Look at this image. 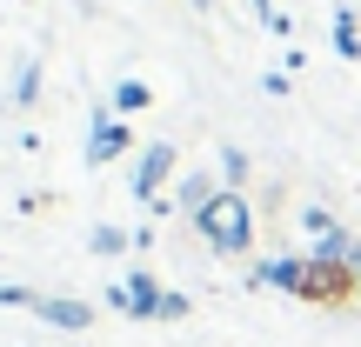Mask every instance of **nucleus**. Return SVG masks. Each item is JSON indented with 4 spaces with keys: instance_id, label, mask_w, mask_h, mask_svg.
<instances>
[{
    "instance_id": "4468645a",
    "label": "nucleus",
    "mask_w": 361,
    "mask_h": 347,
    "mask_svg": "<svg viewBox=\"0 0 361 347\" xmlns=\"http://www.w3.org/2000/svg\"><path fill=\"white\" fill-rule=\"evenodd\" d=\"M301 227H308V234H314V241H322V234H335V227H341V220H335V214H328V207H308V214H301Z\"/></svg>"
},
{
    "instance_id": "9b49d317",
    "label": "nucleus",
    "mask_w": 361,
    "mask_h": 347,
    "mask_svg": "<svg viewBox=\"0 0 361 347\" xmlns=\"http://www.w3.org/2000/svg\"><path fill=\"white\" fill-rule=\"evenodd\" d=\"M328 27H335V53H341V61H361V20H355V7H335Z\"/></svg>"
},
{
    "instance_id": "9d476101",
    "label": "nucleus",
    "mask_w": 361,
    "mask_h": 347,
    "mask_svg": "<svg viewBox=\"0 0 361 347\" xmlns=\"http://www.w3.org/2000/svg\"><path fill=\"white\" fill-rule=\"evenodd\" d=\"M87 247H94L101 260H121V254H134V234H128V227H114V220H101V227L87 234Z\"/></svg>"
},
{
    "instance_id": "ddd939ff",
    "label": "nucleus",
    "mask_w": 361,
    "mask_h": 347,
    "mask_svg": "<svg viewBox=\"0 0 361 347\" xmlns=\"http://www.w3.org/2000/svg\"><path fill=\"white\" fill-rule=\"evenodd\" d=\"M247 180V154L241 147H221V187H241Z\"/></svg>"
},
{
    "instance_id": "a211bd4d",
    "label": "nucleus",
    "mask_w": 361,
    "mask_h": 347,
    "mask_svg": "<svg viewBox=\"0 0 361 347\" xmlns=\"http://www.w3.org/2000/svg\"><path fill=\"white\" fill-rule=\"evenodd\" d=\"M355 301H361V281H355Z\"/></svg>"
},
{
    "instance_id": "2eb2a0df",
    "label": "nucleus",
    "mask_w": 361,
    "mask_h": 347,
    "mask_svg": "<svg viewBox=\"0 0 361 347\" xmlns=\"http://www.w3.org/2000/svg\"><path fill=\"white\" fill-rule=\"evenodd\" d=\"M0 308H34V287H20V281H0Z\"/></svg>"
},
{
    "instance_id": "f8f14e48",
    "label": "nucleus",
    "mask_w": 361,
    "mask_h": 347,
    "mask_svg": "<svg viewBox=\"0 0 361 347\" xmlns=\"http://www.w3.org/2000/svg\"><path fill=\"white\" fill-rule=\"evenodd\" d=\"M34 101H40V61L27 53V61L13 67V107H34Z\"/></svg>"
},
{
    "instance_id": "f03ea898",
    "label": "nucleus",
    "mask_w": 361,
    "mask_h": 347,
    "mask_svg": "<svg viewBox=\"0 0 361 347\" xmlns=\"http://www.w3.org/2000/svg\"><path fill=\"white\" fill-rule=\"evenodd\" d=\"M161 301H168V287H161L147 267H134L128 281L107 287V308H114V314H134V321H161Z\"/></svg>"
},
{
    "instance_id": "0eeeda50",
    "label": "nucleus",
    "mask_w": 361,
    "mask_h": 347,
    "mask_svg": "<svg viewBox=\"0 0 361 347\" xmlns=\"http://www.w3.org/2000/svg\"><path fill=\"white\" fill-rule=\"evenodd\" d=\"M301 281H308V254H274L255 267V287H274V294H295V301H301Z\"/></svg>"
},
{
    "instance_id": "f3484780",
    "label": "nucleus",
    "mask_w": 361,
    "mask_h": 347,
    "mask_svg": "<svg viewBox=\"0 0 361 347\" xmlns=\"http://www.w3.org/2000/svg\"><path fill=\"white\" fill-rule=\"evenodd\" d=\"M194 7H201V13H214V0H194Z\"/></svg>"
},
{
    "instance_id": "f257e3e1",
    "label": "nucleus",
    "mask_w": 361,
    "mask_h": 347,
    "mask_svg": "<svg viewBox=\"0 0 361 347\" xmlns=\"http://www.w3.org/2000/svg\"><path fill=\"white\" fill-rule=\"evenodd\" d=\"M194 234H201L214 254H247V247H255V207H247V194L221 187L214 201L194 214Z\"/></svg>"
},
{
    "instance_id": "dca6fc26",
    "label": "nucleus",
    "mask_w": 361,
    "mask_h": 347,
    "mask_svg": "<svg viewBox=\"0 0 361 347\" xmlns=\"http://www.w3.org/2000/svg\"><path fill=\"white\" fill-rule=\"evenodd\" d=\"M247 7H255V20H261V27H274V20H281V7H274V0H247Z\"/></svg>"
},
{
    "instance_id": "6e6552de",
    "label": "nucleus",
    "mask_w": 361,
    "mask_h": 347,
    "mask_svg": "<svg viewBox=\"0 0 361 347\" xmlns=\"http://www.w3.org/2000/svg\"><path fill=\"white\" fill-rule=\"evenodd\" d=\"M214 194H221V174H201V168H188V174H180V187H174V201L188 207V220H194L207 201H214Z\"/></svg>"
},
{
    "instance_id": "20e7f679",
    "label": "nucleus",
    "mask_w": 361,
    "mask_h": 347,
    "mask_svg": "<svg viewBox=\"0 0 361 347\" xmlns=\"http://www.w3.org/2000/svg\"><path fill=\"white\" fill-rule=\"evenodd\" d=\"M348 294H355V274H348V267H335V260H314V254H308L301 301H308V308H335V301H348Z\"/></svg>"
},
{
    "instance_id": "7ed1b4c3",
    "label": "nucleus",
    "mask_w": 361,
    "mask_h": 347,
    "mask_svg": "<svg viewBox=\"0 0 361 347\" xmlns=\"http://www.w3.org/2000/svg\"><path fill=\"white\" fill-rule=\"evenodd\" d=\"M174 168H180V154H174L168 141L141 147V154H134V201H141V207H154V201H161V187L174 180Z\"/></svg>"
},
{
    "instance_id": "39448f33",
    "label": "nucleus",
    "mask_w": 361,
    "mask_h": 347,
    "mask_svg": "<svg viewBox=\"0 0 361 347\" xmlns=\"http://www.w3.org/2000/svg\"><path fill=\"white\" fill-rule=\"evenodd\" d=\"M134 147V127L121 114H94V127H87V168H107V160H121Z\"/></svg>"
},
{
    "instance_id": "423d86ee",
    "label": "nucleus",
    "mask_w": 361,
    "mask_h": 347,
    "mask_svg": "<svg viewBox=\"0 0 361 347\" xmlns=\"http://www.w3.org/2000/svg\"><path fill=\"white\" fill-rule=\"evenodd\" d=\"M27 314H40L47 327H61V334H87L94 327V308L87 301H74V294H34V308Z\"/></svg>"
},
{
    "instance_id": "1a4fd4ad",
    "label": "nucleus",
    "mask_w": 361,
    "mask_h": 347,
    "mask_svg": "<svg viewBox=\"0 0 361 347\" xmlns=\"http://www.w3.org/2000/svg\"><path fill=\"white\" fill-rule=\"evenodd\" d=\"M147 107H154V87H147V80H121V87H114V101H107V114L134 120V114H147Z\"/></svg>"
}]
</instances>
